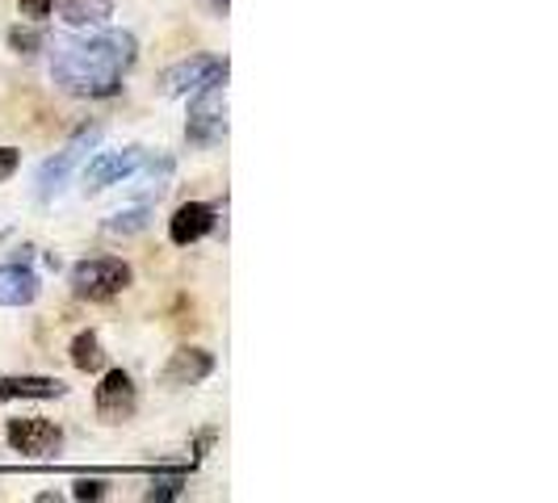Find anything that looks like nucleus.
I'll use <instances>...</instances> for the list:
<instances>
[{
	"label": "nucleus",
	"mask_w": 558,
	"mask_h": 503,
	"mask_svg": "<svg viewBox=\"0 0 558 503\" xmlns=\"http://www.w3.org/2000/svg\"><path fill=\"white\" fill-rule=\"evenodd\" d=\"M147 164V151L143 147H122V151H101L93 164L84 168V189L97 194V189H110V185H122L131 181L140 168Z\"/></svg>",
	"instance_id": "423d86ee"
},
{
	"label": "nucleus",
	"mask_w": 558,
	"mask_h": 503,
	"mask_svg": "<svg viewBox=\"0 0 558 503\" xmlns=\"http://www.w3.org/2000/svg\"><path fill=\"white\" fill-rule=\"evenodd\" d=\"M143 226H147V206H135V210L113 214L110 223H106V231H110V235H135V231H143Z\"/></svg>",
	"instance_id": "dca6fc26"
},
{
	"label": "nucleus",
	"mask_w": 558,
	"mask_h": 503,
	"mask_svg": "<svg viewBox=\"0 0 558 503\" xmlns=\"http://www.w3.org/2000/svg\"><path fill=\"white\" fill-rule=\"evenodd\" d=\"M22 13L34 17V22H43V17H51V13H56V0H22Z\"/></svg>",
	"instance_id": "a211bd4d"
},
{
	"label": "nucleus",
	"mask_w": 558,
	"mask_h": 503,
	"mask_svg": "<svg viewBox=\"0 0 558 503\" xmlns=\"http://www.w3.org/2000/svg\"><path fill=\"white\" fill-rule=\"evenodd\" d=\"M63 394V382L59 378H0V403L9 398H59Z\"/></svg>",
	"instance_id": "f8f14e48"
},
{
	"label": "nucleus",
	"mask_w": 558,
	"mask_h": 503,
	"mask_svg": "<svg viewBox=\"0 0 558 503\" xmlns=\"http://www.w3.org/2000/svg\"><path fill=\"white\" fill-rule=\"evenodd\" d=\"M9 42H13V47H17V51H34V47H43V38H38V34H34V29H13V34H9Z\"/></svg>",
	"instance_id": "aec40b11"
},
{
	"label": "nucleus",
	"mask_w": 558,
	"mask_h": 503,
	"mask_svg": "<svg viewBox=\"0 0 558 503\" xmlns=\"http://www.w3.org/2000/svg\"><path fill=\"white\" fill-rule=\"evenodd\" d=\"M97 139H101V126H81L72 139L63 143V151H56V160H47V164L38 168V181H34V185H38V197H43V201H51V197L68 185V176L84 164V156L93 151Z\"/></svg>",
	"instance_id": "20e7f679"
},
{
	"label": "nucleus",
	"mask_w": 558,
	"mask_h": 503,
	"mask_svg": "<svg viewBox=\"0 0 558 503\" xmlns=\"http://www.w3.org/2000/svg\"><path fill=\"white\" fill-rule=\"evenodd\" d=\"M185 139L194 147H215L227 139V93L223 84L197 88L194 106H190V122H185Z\"/></svg>",
	"instance_id": "7ed1b4c3"
},
{
	"label": "nucleus",
	"mask_w": 558,
	"mask_h": 503,
	"mask_svg": "<svg viewBox=\"0 0 558 503\" xmlns=\"http://www.w3.org/2000/svg\"><path fill=\"white\" fill-rule=\"evenodd\" d=\"M227 81V59L215 56H194L177 68H168L160 84H165L168 97H194L197 88H210V84H223Z\"/></svg>",
	"instance_id": "39448f33"
},
{
	"label": "nucleus",
	"mask_w": 558,
	"mask_h": 503,
	"mask_svg": "<svg viewBox=\"0 0 558 503\" xmlns=\"http://www.w3.org/2000/svg\"><path fill=\"white\" fill-rule=\"evenodd\" d=\"M9 445L17 449L22 457H56L59 445H63V428L38 416L9 419Z\"/></svg>",
	"instance_id": "0eeeda50"
},
{
	"label": "nucleus",
	"mask_w": 558,
	"mask_h": 503,
	"mask_svg": "<svg viewBox=\"0 0 558 503\" xmlns=\"http://www.w3.org/2000/svg\"><path fill=\"white\" fill-rule=\"evenodd\" d=\"M215 231V210L210 206H202V201H185L172 219H168V240L172 244H181V248H190L197 244L202 235H210Z\"/></svg>",
	"instance_id": "1a4fd4ad"
},
{
	"label": "nucleus",
	"mask_w": 558,
	"mask_h": 503,
	"mask_svg": "<svg viewBox=\"0 0 558 503\" xmlns=\"http://www.w3.org/2000/svg\"><path fill=\"white\" fill-rule=\"evenodd\" d=\"M140 407V391H135V378L126 369H110L97 387V416L106 424H122V419L135 416Z\"/></svg>",
	"instance_id": "6e6552de"
},
{
	"label": "nucleus",
	"mask_w": 558,
	"mask_h": 503,
	"mask_svg": "<svg viewBox=\"0 0 558 503\" xmlns=\"http://www.w3.org/2000/svg\"><path fill=\"white\" fill-rule=\"evenodd\" d=\"M206 4H210V13H219V17H227V4H231V0H206Z\"/></svg>",
	"instance_id": "412c9836"
},
{
	"label": "nucleus",
	"mask_w": 558,
	"mask_h": 503,
	"mask_svg": "<svg viewBox=\"0 0 558 503\" xmlns=\"http://www.w3.org/2000/svg\"><path fill=\"white\" fill-rule=\"evenodd\" d=\"M215 373V357L206 348H177L172 361L165 365V382L168 387H197Z\"/></svg>",
	"instance_id": "9d476101"
},
{
	"label": "nucleus",
	"mask_w": 558,
	"mask_h": 503,
	"mask_svg": "<svg viewBox=\"0 0 558 503\" xmlns=\"http://www.w3.org/2000/svg\"><path fill=\"white\" fill-rule=\"evenodd\" d=\"M126 285H131V265L118 260V256H93V260H81V265L72 269V290H76V298L101 303V298L122 294Z\"/></svg>",
	"instance_id": "f03ea898"
},
{
	"label": "nucleus",
	"mask_w": 558,
	"mask_h": 503,
	"mask_svg": "<svg viewBox=\"0 0 558 503\" xmlns=\"http://www.w3.org/2000/svg\"><path fill=\"white\" fill-rule=\"evenodd\" d=\"M38 298V273L26 265H0V307H29Z\"/></svg>",
	"instance_id": "9b49d317"
},
{
	"label": "nucleus",
	"mask_w": 558,
	"mask_h": 503,
	"mask_svg": "<svg viewBox=\"0 0 558 503\" xmlns=\"http://www.w3.org/2000/svg\"><path fill=\"white\" fill-rule=\"evenodd\" d=\"M72 495H76V500H101V495H106V482H101V478H81V482L72 487Z\"/></svg>",
	"instance_id": "f3484780"
},
{
	"label": "nucleus",
	"mask_w": 558,
	"mask_h": 503,
	"mask_svg": "<svg viewBox=\"0 0 558 503\" xmlns=\"http://www.w3.org/2000/svg\"><path fill=\"white\" fill-rule=\"evenodd\" d=\"M113 0H59V17L68 26H106Z\"/></svg>",
	"instance_id": "ddd939ff"
},
{
	"label": "nucleus",
	"mask_w": 558,
	"mask_h": 503,
	"mask_svg": "<svg viewBox=\"0 0 558 503\" xmlns=\"http://www.w3.org/2000/svg\"><path fill=\"white\" fill-rule=\"evenodd\" d=\"M17 164H22V156H17V147H0V185L17 172Z\"/></svg>",
	"instance_id": "6ab92c4d"
},
{
	"label": "nucleus",
	"mask_w": 558,
	"mask_h": 503,
	"mask_svg": "<svg viewBox=\"0 0 558 503\" xmlns=\"http://www.w3.org/2000/svg\"><path fill=\"white\" fill-rule=\"evenodd\" d=\"M140 42L126 29H106L93 38H63L51 51V81L72 97H113L122 76L135 68Z\"/></svg>",
	"instance_id": "f257e3e1"
},
{
	"label": "nucleus",
	"mask_w": 558,
	"mask_h": 503,
	"mask_svg": "<svg viewBox=\"0 0 558 503\" xmlns=\"http://www.w3.org/2000/svg\"><path fill=\"white\" fill-rule=\"evenodd\" d=\"M101 361H106V353H101L97 332H81L72 340V365H76V369L93 373V369H101Z\"/></svg>",
	"instance_id": "4468645a"
},
{
	"label": "nucleus",
	"mask_w": 558,
	"mask_h": 503,
	"mask_svg": "<svg viewBox=\"0 0 558 503\" xmlns=\"http://www.w3.org/2000/svg\"><path fill=\"white\" fill-rule=\"evenodd\" d=\"M185 487H190V475H185V470H172V475H156V478H151V487H147V500H156V503L181 500V495H185Z\"/></svg>",
	"instance_id": "2eb2a0df"
}]
</instances>
